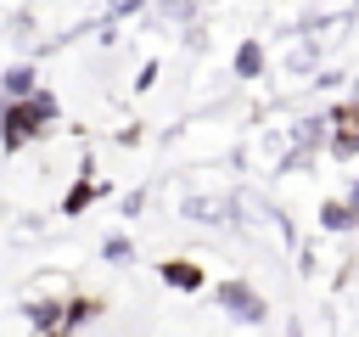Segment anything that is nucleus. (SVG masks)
<instances>
[{
  "instance_id": "1",
  "label": "nucleus",
  "mask_w": 359,
  "mask_h": 337,
  "mask_svg": "<svg viewBox=\"0 0 359 337\" xmlns=\"http://www.w3.org/2000/svg\"><path fill=\"white\" fill-rule=\"evenodd\" d=\"M56 112H62V101L50 90H39V84L28 95H6V107H0V146L6 152H22L28 140H39L56 124Z\"/></svg>"
},
{
  "instance_id": "2",
  "label": "nucleus",
  "mask_w": 359,
  "mask_h": 337,
  "mask_svg": "<svg viewBox=\"0 0 359 337\" xmlns=\"http://www.w3.org/2000/svg\"><path fill=\"white\" fill-rule=\"evenodd\" d=\"M219 309H224L230 320H241V326H264V320H269V303H264L247 281H219Z\"/></svg>"
},
{
  "instance_id": "3",
  "label": "nucleus",
  "mask_w": 359,
  "mask_h": 337,
  "mask_svg": "<svg viewBox=\"0 0 359 337\" xmlns=\"http://www.w3.org/2000/svg\"><path fill=\"white\" fill-rule=\"evenodd\" d=\"M180 213H185L191 225H219V219H230V213H236V202H230V197H185V202H180Z\"/></svg>"
},
{
  "instance_id": "4",
  "label": "nucleus",
  "mask_w": 359,
  "mask_h": 337,
  "mask_svg": "<svg viewBox=\"0 0 359 337\" xmlns=\"http://www.w3.org/2000/svg\"><path fill=\"white\" fill-rule=\"evenodd\" d=\"M157 275H163L174 292H196V286H202V264H191V258H168V264H157Z\"/></svg>"
},
{
  "instance_id": "5",
  "label": "nucleus",
  "mask_w": 359,
  "mask_h": 337,
  "mask_svg": "<svg viewBox=\"0 0 359 337\" xmlns=\"http://www.w3.org/2000/svg\"><path fill=\"white\" fill-rule=\"evenodd\" d=\"M22 320H28L34 331H62V303H56V298H28V303H22Z\"/></svg>"
},
{
  "instance_id": "6",
  "label": "nucleus",
  "mask_w": 359,
  "mask_h": 337,
  "mask_svg": "<svg viewBox=\"0 0 359 337\" xmlns=\"http://www.w3.org/2000/svg\"><path fill=\"white\" fill-rule=\"evenodd\" d=\"M101 320V298H73L62 303V331H79V326H95Z\"/></svg>"
},
{
  "instance_id": "7",
  "label": "nucleus",
  "mask_w": 359,
  "mask_h": 337,
  "mask_svg": "<svg viewBox=\"0 0 359 337\" xmlns=\"http://www.w3.org/2000/svg\"><path fill=\"white\" fill-rule=\"evenodd\" d=\"M101 191H107L101 180H90V174H79V185H73V191H67V202H62V213H67V219H79V213H84V208H90V202H95Z\"/></svg>"
},
{
  "instance_id": "8",
  "label": "nucleus",
  "mask_w": 359,
  "mask_h": 337,
  "mask_svg": "<svg viewBox=\"0 0 359 337\" xmlns=\"http://www.w3.org/2000/svg\"><path fill=\"white\" fill-rule=\"evenodd\" d=\"M34 84H39V67H34V62H17V67L0 73V95H28Z\"/></svg>"
},
{
  "instance_id": "9",
  "label": "nucleus",
  "mask_w": 359,
  "mask_h": 337,
  "mask_svg": "<svg viewBox=\"0 0 359 337\" xmlns=\"http://www.w3.org/2000/svg\"><path fill=\"white\" fill-rule=\"evenodd\" d=\"M236 73H241V79H258V73H264V45H258V39H247V45L236 51Z\"/></svg>"
},
{
  "instance_id": "10",
  "label": "nucleus",
  "mask_w": 359,
  "mask_h": 337,
  "mask_svg": "<svg viewBox=\"0 0 359 337\" xmlns=\"http://www.w3.org/2000/svg\"><path fill=\"white\" fill-rule=\"evenodd\" d=\"M320 225H325V230H348V225H353V208H348V202H325V208H320Z\"/></svg>"
},
{
  "instance_id": "11",
  "label": "nucleus",
  "mask_w": 359,
  "mask_h": 337,
  "mask_svg": "<svg viewBox=\"0 0 359 337\" xmlns=\"http://www.w3.org/2000/svg\"><path fill=\"white\" fill-rule=\"evenodd\" d=\"M101 258H107V264H129V258H135V242H129V236H107V242H101Z\"/></svg>"
},
{
  "instance_id": "12",
  "label": "nucleus",
  "mask_w": 359,
  "mask_h": 337,
  "mask_svg": "<svg viewBox=\"0 0 359 337\" xmlns=\"http://www.w3.org/2000/svg\"><path fill=\"white\" fill-rule=\"evenodd\" d=\"M151 0H107V17L118 22V17H135V11H146Z\"/></svg>"
},
{
  "instance_id": "13",
  "label": "nucleus",
  "mask_w": 359,
  "mask_h": 337,
  "mask_svg": "<svg viewBox=\"0 0 359 337\" xmlns=\"http://www.w3.org/2000/svg\"><path fill=\"white\" fill-rule=\"evenodd\" d=\"M151 84H157V62H146V67H140V79H135V90H151Z\"/></svg>"
},
{
  "instance_id": "14",
  "label": "nucleus",
  "mask_w": 359,
  "mask_h": 337,
  "mask_svg": "<svg viewBox=\"0 0 359 337\" xmlns=\"http://www.w3.org/2000/svg\"><path fill=\"white\" fill-rule=\"evenodd\" d=\"M348 208H353V219H359V185H353V191H348Z\"/></svg>"
}]
</instances>
